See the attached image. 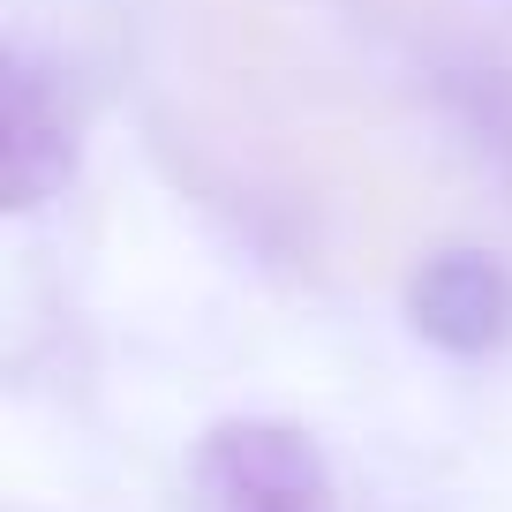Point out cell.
Masks as SVG:
<instances>
[{"mask_svg": "<svg viewBox=\"0 0 512 512\" xmlns=\"http://www.w3.org/2000/svg\"><path fill=\"white\" fill-rule=\"evenodd\" d=\"M211 512H332L324 460L287 422H226L204 445Z\"/></svg>", "mask_w": 512, "mask_h": 512, "instance_id": "obj_1", "label": "cell"}, {"mask_svg": "<svg viewBox=\"0 0 512 512\" xmlns=\"http://www.w3.org/2000/svg\"><path fill=\"white\" fill-rule=\"evenodd\" d=\"M407 309L445 354H490L512 332V272L490 249H437L407 287Z\"/></svg>", "mask_w": 512, "mask_h": 512, "instance_id": "obj_2", "label": "cell"}, {"mask_svg": "<svg viewBox=\"0 0 512 512\" xmlns=\"http://www.w3.org/2000/svg\"><path fill=\"white\" fill-rule=\"evenodd\" d=\"M68 166H76V106L53 68L16 53L8 61V204L38 211L46 196H61Z\"/></svg>", "mask_w": 512, "mask_h": 512, "instance_id": "obj_3", "label": "cell"}]
</instances>
